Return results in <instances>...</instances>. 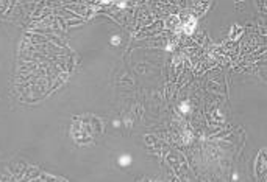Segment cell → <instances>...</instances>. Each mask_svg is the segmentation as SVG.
<instances>
[{
  "instance_id": "cell-1",
  "label": "cell",
  "mask_w": 267,
  "mask_h": 182,
  "mask_svg": "<svg viewBox=\"0 0 267 182\" xmlns=\"http://www.w3.org/2000/svg\"><path fill=\"white\" fill-rule=\"evenodd\" d=\"M195 27H197V20H195L194 17H191L186 24L183 25V31L186 33V34H191V33L195 30Z\"/></svg>"
},
{
  "instance_id": "cell-2",
  "label": "cell",
  "mask_w": 267,
  "mask_h": 182,
  "mask_svg": "<svg viewBox=\"0 0 267 182\" xmlns=\"http://www.w3.org/2000/svg\"><path fill=\"white\" fill-rule=\"evenodd\" d=\"M130 162H131V157H130L128 154H125V156H121V157H119V163H121L122 167H123V165H128Z\"/></svg>"
},
{
  "instance_id": "cell-3",
  "label": "cell",
  "mask_w": 267,
  "mask_h": 182,
  "mask_svg": "<svg viewBox=\"0 0 267 182\" xmlns=\"http://www.w3.org/2000/svg\"><path fill=\"white\" fill-rule=\"evenodd\" d=\"M180 111H181V112H188L189 111V104L186 101H183L181 104H180Z\"/></svg>"
},
{
  "instance_id": "cell-4",
  "label": "cell",
  "mask_w": 267,
  "mask_h": 182,
  "mask_svg": "<svg viewBox=\"0 0 267 182\" xmlns=\"http://www.w3.org/2000/svg\"><path fill=\"white\" fill-rule=\"evenodd\" d=\"M119 42H121V37H119V36H113L111 37V44H113V45H117Z\"/></svg>"
}]
</instances>
